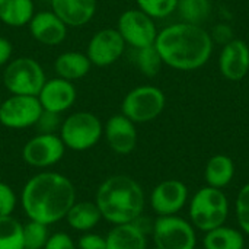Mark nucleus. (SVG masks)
I'll return each instance as SVG.
<instances>
[{
	"mask_svg": "<svg viewBox=\"0 0 249 249\" xmlns=\"http://www.w3.org/2000/svg\"><path fill=\"white\" fill-rule=\"evenodd\" d=\"M76 203V188L63 174L44 171L31 177L22 188L20 204L28 220L51 226L66 219Z\"/></svg>",
	"mask_w": 249,
	"mask_h": 249,
	"instance_id": "nucleus-1",
	"label": "nucleus"
},
{
	"mask_svg": "<svg viewBox=\"0 0 249 249\" xmlns=\"http://www.w3.org/2000/svg\"><path fill=\"white\" fill-rule=\"evenodd\" d=\"M155 47L163 64L182 71L203 67L212 57V35L194 23H174L158 32Z\"/></svg>",
	"mask_w": 249,
	"mask_h": 249,
	"instance_id": "nucleus-2",
	"label": "nucleus"
},
{
	"mask_svg": "<svg viewBox=\"0 0 249 249\" xmlns=\"http://www.w3.org/2000/svg\"><path fill=\"white\" fill-rule=\"evenodd\" d=\"M95 203L102 219L114 226L134 223L143 213L144 193L131 177L112 175L99 185Z\"/></svg>",
	"mask_w": 249,
	"mask_h": 249,
	"instance_id": "nucleus-3",
	"label": "nucleus"
},
{
	"mask_svg": "<svg viewBox=\"0 0 249 249\" xmlns=\"http://www.w3.org/2000/svg\"><path fill=\"white\" fill-rule=\"evenodd\" d=\"M58 136L66 149L85 152L99 143L104 136V124L93 112L77 111L63 120Z\"/></svg>",
	"mask_w": 249,
	"mask_h": 249,
	"instance_id": "nucleus-4",
	"label": "nucleus"
},
{
	"mask_svg": "<svg viewBox=\"0 0 249 249\" xmlns=\"http://www.w3.org/2000/svg\"><path fill=\"white\" fill-rule=\"evenodd\" d=\"M229 214V201L219 188L206 187L196 193L190 204V217L193 225L204 232L225 225Z\"/></svg>",
	"mask_w": 249,
	"mask_h": 249,
	"instance_id": "nucleus-5",
	"label": "nucleus"
},
{
	"mask_svg": "<svg viewBox=\"0 0 249 249\" xmlns=\"http://www.w3.org/2000/svg\"><path fill=\"white\" fill-rule=\"evenodd\" d=\"M45 80L42 66L32 57L12 58L3 70V86L10 95L38 96Z\"/></svg>",
	"mask_w": 249,
	"mask_h": 249,
	"instance_id": "nucleus-6",
	"label": "nucleus"
},
{
	"mask_svg": "<svg viewBox=\"0 0 249 249\" xmlns=\"http://www.w3.org/2000/svg\"><path fill=\"white\" fill-rule=\"evenodd\" d=\"M166 96L163 90L153 85H142L131 89L121 102V114L134 124L156 120L165 109Z\"/></svg>",
	"mask_w": 249,
	"mask_h": 249,
	"instance_id": "nucleus-7",
	"label": "nucleus"
},
{
	"mask_svg": "<svg viewBox=\"0 0 249 249\" xmlns=\"http://www.w3.org/2000/svg\"><path fill=\"white\" fill-rule=\"evenodd\" d=\"M158 249H194L197 244L194 228L178 216H159L152 228Z\"/></svg>",
	"mask_w": 249,
	"mask_h": 249,
	"instance_id": "nucleus-8",
	"label": "nucleus"
},
{
	"mask_svg": "<svg viewBox=\"0 0 249 249\" xmlns=\"http://www.w3.org/2000/svg\"><path fill=\"white\" fill-rule=\"evenodd\" d=\"M42 107L36 96L10 95L1 101L0 124L10 130H23L35 127Z\"/></svg>",
	"mask_w": 249,
	"mask_h": 249,
	"instance_id": "nucleus-9",
	"label": "nucleus"
},
{
	"mask_svg": "<svg viewBox=\"0 0 249 249\" xmlns=\"http://www.w3.org/2000/svg\"><path fill=\"white\" fill-rule=\"evenodd\" d=\"M117 31L121 34L125 44L134 50L155 45L159 32L155 19L140 9H128L123 12L117 22Z\"/></svg>",
	"mask_w": 249,
	"mask_h": 249,
	"instance_id": "nucleus-10",
	"label": "nucleus"
},
{
	"mask_svg": "<svg viewBox=\"0 0 249 249\" xmlns=\"http://www.w3.org/2000/svg\"><path fill=\"white\" fill-rule=\"evenodd\" d=\"M66 153V146L58 134H44L38 133L31 137L23 149L22 158L25 163L32 168L45 169L58 163Z\"/></svg>",
	"mask_w": 249,
	"mask_h": 249,
	"instance_id": "nucleus-11",
	"label": "nucleus"
},
{
	"mask_svg": "<svg viewBox=\"0 0 249 249\" xmlns=\"http://www.w3.org/2000/svg\"><path fill=\"white\" fill-rule=\"evenodd\" d=\"M125 47L127 44L117 28H104L95 32L89 39L86 55L92 66L108 67L123 57Z\"/></svg>",
	"mask_w": 249,
	"mask_h": 249,
	"instance_id": "nucleus-12",
	"label": "nucleus"
},
{
	"mask_svg": "<svg viewBox=\"0 0 249 249\" xmlns=\"http://www.w3.org/2000/svg\"><path fill=\"white\" fill-rule=\"evenodd\" d=\"M36 98L44 111L63 114L74 105L77 90L73 82L55 76L45 80Z\"/></svg>",
	"mask_w": 249,
	"mask_h": 249,
	"instance_id": "nucleus-13",
	"label": "nucleus"
},
{
	"mask_svg": "<svg viewBox=\"0 0 249 249\" xmlns=\"http://www.w3.org/2000/svg\"><path fill=\"white\" fill-rule=\"evenodd\" d=\"M28 29L36 42L47 47H55L64 42L69 26L50 9L35 12L28 23Z\"/></svg>",
	"mask_w": 249,
	"mask_h": 249,
	"instance_id": "nucleus-14",
	"label": "nucleus"
},
{
	"mask_svg": "<svg viewBox=\"0 0 249 249\" xmlns=\"http://www.w3.org/2000/svg\"><path fill=\"white\" fill-rule=\"evenodd\" d=\"M188 190L178 179H168L155 187L150 194V206L158 216H174L187 203Z\"/></svg>",
	"mask_w": 249,
	"mask_h": 249,
	"instance_id": "nucleus-15",
	"label": "nucleus"
},
{
	"mask_svg": "<svg viewBox=\"0 0 249 249\" xmlns=\"http://www.w3.org/2000/svg\"><path fill=\"white\" fill-rule=\"evenodd\" d=\"M104 136L109 149L117 155H130L137 146L136 124L123 114H115L107 120Z\"/></svg>",
	"mask_w": 249,
	"mask_h": 249,
	"instance_id": "nucleus-16",
	"label": "nucleus"
},
{
	"mask_svg": "<svg viewBox=\"0 0 249 249\" xmlns=\"http://www.w3.org/2000/svg\"><path fill=\"white\" fill-rule=\"evenodd\" d=\"M219 69L225 79L231 82L242 80L249 71V47L242 39L233 38L222 47Z\"/></svg>",
	"mask_w": 249,
	"mask_h": 249,
	"instance_id": "nucleus-17",
	"label": "nucleus"
},
{
	"mask_svg": "<svg viewBox=\"0 0 249 249\" xmlns=\"http://www.w3.org/2000/svg\"><path fill=\"white\" fill-rule=\"evenodd\" d=\"M50 4L69 28H80L93 19L98 0H50Z\"/></svg>",
	"mask_w": 249,
	"mask_h": 249,
	"instance_id": "nucleus-18",
	"label": "nucleus"
},
{
	"mask_svg": "<svg viewBox=\"0 0 249 249\" xmlns=\"http://www.w3.org/2000/svg\"><path fill=\"white\" fill-rule=\"evenodd\" d=\"M105 249H147L144 231L136 222L115 225L105 236Z\"/></svg>",
	"mask_w": 249,
	"mask_h": 249,
	"instance_id": "nucleus-19",
	"label": "nucleus"
},
{
	"mask_svg": "<svg viewBox=\"0 0 249 249\" xmlns=\"http://www.w3.org/2000/svg\"><path fill=\"white\" fill-rule=\"evenodd\" d=\"M92 63L86 53L80 51H64L54 61V71L57 77L74 82L89 74Z\"/></svg>",
	"mask_w": 249,
	"mask_h": 249,
	"instance_id": "nucleus-20",
	"label": "nucleus"
},
{
	"mask_svg": "<svg viewBox=\"0 0 249 249\" xmlns=\"http://www.w3.org/2000/svg\"><path fill=\"white\" fill-rule=\"evenodd\" d=\"M102 219V214L96 206L95 201H76L67 216L66 220L69 223V226L77 232H90Z\"/></svg>",
	"mask_w": 249,
	"mask_h": 249,
	"instance_id": "nucleus-21",
	"label": "nucleus"
},
{
	"mask_svg": "<svg viewBox=\"0 0 249 249\" xmlns=\"http://www.w3.org/2000/svg\"><path fill=\"white\" fill-rule=\"evenodd\" d=\"M35 15L34 0H0V22L10 28L28 26Z\"/></svg>",
	"mask_w": 249,
	"mask_h": 249,
	"instance_id": "nucleus-22",
	"label": "nucleus"
},
{
	"mask_svg": "<svg viewBox=\"0 0 249 249\" xmlns=\"http://www.w3.org/2000/svg\"><path fill=\"white\" fill-rule=\"evenodd\" d=\"M233 175H235L233 160L226 155H216L206 165L204 177L209 187L222 190L223 187L231 184Z\"/></svg>",
	"mask_w": 249,
	"mask_h": 249,
	"instance_id": "nucleus-23",
	"label": "nucleus"
},
{
	"mask_svg": "<svg viewBox=\"0 0 249 249\" xmlns=\"http://www.w3.org/2000/svg\"><path fill=\"white\" fill-rule=\"evenodd\" d=\"M245 239L242 233L229 226H220L209 231L204 238L206 249H244Z\"/></svg>",
	"mask_w": 249,
	"mask_h": 249,
	"instance_id": "nucleus-24",
	"label": "nucleus"
},
{
	"mask_svg": "<svg viewBox=\"0 0 249 249\" xmlns=\"http://www.w3.org/2000/svg\"><path fill=\"white\" fill-rule=\"evenodd\" d=\"M177 10L182 22L201 25L210 18L212 4L210 0H178Z\"/></svg>",
	"mask_w": 249,
	"mask_h": 249,
	"instance_id": "nucleus-25",
	"label": "nucleus"
},
{
	"mask_svg": "<svg viewBox=\"0 0 249 249\" xmlns=\"http://www.w3.org/2000/svg\"><path fill=\"white\" fill-rule=\"evenodd\" d=\"M0 249H23V225L13 216H0Z\"/></svg>",
	"mask_w": 249,
	"mask_h": 249,
	"instance_id": "nucleus-26",
	"label": "nucleus"
},
{
	"mask_svg": "<svg viewBox=\"0 0 249 249\" xmlns=\"http://www.w3.org/2000/svg\"><path fill=\"white\" fill-rule=\"evenodd\" d=\"M134 61H136V66L139 67V70L147 77H155L156 74H159V71L163 66V61H162L155 45L137 48Z\"/></svg>",
	"mask_w": 249,
	"mask_h": 249,
	"instance_id": "nucleus-27",
	"label": "nucleus"
},
{
	"mask_svg": "<svg viewBox=\"0 0 249 249\" xmlns=\"http://www.w3.org/2000/svg\"><path fill=\"white\" fill-rule=\"evenodd\" d=\"M50 238L48 226L35 220L23 225V249H44Z\"/></svg>",
	"mask_w": 249,
	"mask_h": 249,
	"instance_id": "nucleus-28",
	"label": "nucleus"
},
{
	"mask_svg": "<svg viewBox=\"0 0 249 249\" xmlns=\"http://www.w3.org/2000/svg\"><path fill=\"white\" fill-rule=\"evenodd\" d=\"M137 9L153 19H163L177 10L178 0H136Z\"/></svg>",
	"mask_w": 249,
	"mask_h": 249,
	"instance_id": "nucleus-29",
	"label": "nucleus"
},
{
	"mask_svg": "<svg viewBox=\"0 0 249 249\" xmlns=\"http://www.w3.org/2000/svg\"><path fill=\"white\" fill-rule=\"evenodd\" d=\"M236 219L241 229L249 235V184L244 185L236 198Z\"/></svg>",
	"mask_w": 249,
	"mask_h": 249,
	"instance_id": "nucleus-30",
	"label": "nucleus"
},
{
	"mask_svg": "<svg viewBox=\"0 0 249 249\" xmlns=\"http://www.w3.org/2000/svg\"><path fill=\"white\" fill-rule=\"evenodd\" d=\"M61 114H55L51 111H44L41 112L35 127L38 128V133H44V134H58L57 131H60L61 123L63 120L60 118Z\"/></svg>",
	"mask_w": 249,
	"mask_h": 249,
	"instance_id": "nucleus-31",
	"label": "nucleus"
},
{
	"mask_svg": "<svg viewBox=\"0 0 249 249\" xmlns=\"http://www.w3.org/2000/svg\"><path fill=\"white\" fill-rule=\"evenodd\" d=\"M18 204V197L13 188L0 181V216H12Z\"/></svg>",
	"mask_w": 249,
	"mask_h": 249,
	"instance_id": "nucleus-32",
	"label": "nucleus"
},
{
	"mask_svg": "<svg viewBox=\"0 0 249 249\" xmlns=\"http://www.w3.org/2000/svg\"><path fill=\"white\" fill-rule=\"evenodd\" d=\"M44 249H77L70 235L64 232H57L50 235Z\"/></svg>",
	"mask_w": 249,
	"mask_h": 249,
	"instance_id": "nucleus-33",
	"label": "nucleus"
},
{
	"mask_svg": "<svg viewBox=\"0 0 249 249\" xmlns=\"http://www.w3.org/2000/svg\"><path fill=\"white\" fill-rule=\"evenodd\" d=\"M77 249H105V236L92 233V232H85L77 244Z\"/></svg>",
	"mask_w": 249,
	"mask_h": 249,
	"instance_id": "nucleus-34",
	"label": "nucleus"
},
{
	"mask_svg": "<svg viewBox=\"0 0 249 249\" xmlns=\"http://www.w3.org/2000/svg\"><path fill=\"white\" fill-rule=\"evenodd\" d=\"M210 35H212L213 42L217 41V42H220V44H223V45L233 39V31H232V28H231L229 25H225V23L217 25V26L213 29V34H210Z\"/></svg>",
	"mask_w": 249,
	"mask_h": 249,
	"instance_id": "nucleus-35",
	"label": "nucleus"
},
{
	"mask_svg": "<svg viewBox=\"0 0 249 249\" xmlns=\"http://www.w3.org/2000/svg\"><path fill=\"white\" fill-rule=\"evenodd\" d=\"M12 55H13L12 42L7 38L0 36V67L6 66L12 60Z\"/></svg>",
	"mask_w": 249,
	"mask_h": 249,
	"instance_id": "nucleus-36",
	"label": "nucleus"
},
{
	"mask_svg": "<svg viewBox=\"0 0 249 249\" xmlns=\"http://www.w3.org/2000/svg\"><path fill=\"white\" fill-rule=\"evenodd\" d=\"M1 101H3V99H1V98H0V105H1Z\"/></svg>",
	"mask_w": 249,
	"mask_h": 249,
	"instance_id": "nucleus-37",
	"label": "nucleus"
},
{
	"mask_svg": "<svg viewBox=\"0 0 249 249\" xmlns=\"http://www.w3.org/2000/svg\"><path fill=\"white\" fill-rule=\"evenodd\" d=\"M155 249H158V248H155Z\"/></svg>",
	"mask_w": 249,
	"mask_h": 249,
	"instance_id": "nucleus-38",
	"label": "nucleus"
}]
</instances>
